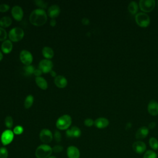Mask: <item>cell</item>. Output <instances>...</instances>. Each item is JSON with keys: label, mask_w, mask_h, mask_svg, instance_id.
I'll return each instance as SVG.
<instances>
[{"label": "cell", "mask_w": 158, "mask_h": 158, "mask_svg": "<svg viewBox=\"0 0 158 158\" xmlns=\"http://www.w3.org/2000/svg\"><path fill=\"white\" fill-rule=\"evenodd\" d=\"M7 33L4 28L0 27V41H4L6 40Z\"/></svg>", "instance_id": "cell-30"}, {"label": "cell", "mask_w": 158, "mask_h": 158, "mask_svg": "<svg viewBox=\"0 0 158 158\" xmlns=\"http://www.w3.org/2000/svg\"><path fill=\"white\" fill-rule=\"evenodd\" d=\"M52 152V148L46 144L40 145L35 151V156L37 158H48Z\"/></svg>", "instance_id": "cell-2"}, {"label": "cell", "mask_w": 158, "mask_h": 158, "mask_svg": "<svg viewBox=\"0 0 158 158\" xmlns=\"http://www.w3.org/2000/svg\"><path fill=\"white\" fill-rule=\"evenodd\" d=\"M35 2L36 4V6H38L40 9H44L45 8L47 7L48 6V3L44 2V1H41V0H36L35 1Z\"/></svg>", "instance_id": "cell-31"}, {"label": "cell", "mask_w": 158, "mask_h": 158, "mask_svg": "<svg viewBox=\"0 0 158 158\" xmlns=\"http://www.w3.org/2000/svg\"><path fill=\"white\" fill-rule=\"evenodd\" d=\"M14 133L10 130H6L4 131L1 136V141L4 146L10 144L14 139Z\"/></svg>", "instance_id": "cell-7"}, {"label": "cell", "mask_w": 158, "mask_h": 158, "mask_svg": "<svg viewBox=\"0 0 158 158\" xmlns=\"http://www.w3.org/2000/svg\"><path fill=\"white\" fill-rule=\"evenodd\" d=\"M34 102V98L32 95H28L24 101V107L25 109H29L31 107Z\"/></svg>", "instance_id": "cell-24"}, {"label": "cell", "mask_w": 158, "mask_h": 158, "mask_svg": "<svg viewBox=\"0 0 158 158\" xmlns=\"http://www.w3.org/2000/svg\"><path fill=\"white\" fill-rule=\"evenodd\" d=\"M53 138L52 132L47 128H44L41 130L40 133V140L44 144L49 143Z\"/></svg>", "instance_id": "cell-9"}, {"label": "cell", "mask_w": 158, "mask_h": 158, "mask_svg": "<svg viewBox=\"0 0 158 158\" xmlns=\"http://www.w3.org/2000/svg\"><path fill=\"white\" fill-rule=\"evenodd\" d=\"M70 130L72 133V138H78L80 136V135L81 134V131L78 127L73 126Z\"/></svg>", "instance_id": "cell-26"}, {"label": "cell", "mask_w": 158, "mask_h": 158, "mask_svg": "<svg viewBox=\"0 0 158 158\" xmlns=\"http://www.w3.org/2000/svg\"><path fill=\"white\" fill-rule=\"evenodd\" d=\"M81 23L85 25H87L89 23V20L88 18H83L81 20Z\"/></svg>", "instance_id": "cell-40"}, {"label": "cell", "mask_w": 158, "mask_h": 158, "mask_svg": "<svg viewBox=\"0 0 158 158\" xmlns=\"http://www.w3.org/2000/svg\"><path fill=\"white\" fill-rule=\"evenodd\" d=\"M60 7H59V6L56 4L51 5L48 8V14L52 19H54L58 17L59 15L60 14Z\"/></svg>", "instance_id": "cell-17"}, {"label": "cell", "mask_w": 158, "mask_h": 158, "mask_svg": "<svg viewBox=\"0 0 158 158\" xmlns=\"http://www.w3.org/2000/svg\"><path fill=\"white\" fill-rule=\"evenodd\" d=\"M48 17L46 11L42 9L33 10L29 17L30 23L35 26L43 25L47 21Z\"/></svg>", "instance_id": "cell-1"}, {"label": "cell", "mask_w": 158, "mask_h": 158, "mask_svg": "<svg viewBox=\"0 0 158 158\" xmlns=\"http://www.w3.org/2000/svg\"><path fill=\"white\" fill-rule=\"evenodd\" d=\"M135 21L138 26L145 28L149 25L150 18L144 12H138L135 15Z\"/></svg>", "instance_id": "cell-5"}, {"label": "cell", "mask_w": 158, "mask_h": 158, "mask_svg": "<svg viewBox=\"0 0 158 158\" xmlns=\"http://www.w3.org/2000/svg\"><path fill=\"white\" fill-rule=\"evenodd\" d=\"M128 10L129 12L132 15H135L137 14L138 10V5L135 1H131L129 3L128 6Z\"/></svg>", "instance_id": "cell-23"}, {"label": "cell", "mask_w": 158, "mask_h": 158, "mask_svg": "<svg viewBox=\"0 0 158 158\" xmlns=\"http://www.w3.org/2000/svg\"><path fill=\"white\" fill-rule=\"evenodd\" d=\"M23 128L20 125L16 126L13 130V132L15 135H20L23 133Z\"/></svg>", "instance_id": "cell-33"}, {"label": "cell", "mask_w": 158, "mask_h": 158, "mask_svg": "<svg viewBox=\"0 0 158 158\" xmlns=\"http://www.w3.org/2000/svg\"><path fill=\"white\" fill-rule=\"evenodd\" d=\"M4 122H5V125L7 128L10 129L12 127V126H13V119H12V117L7 116L5 118Z\"/></svg>", "instance_id": "cell-29"}, {"label": "cell", "mask_w": 158, "mask_h": 158, "mask_svg": "<svg viewBox=\"0 0 158 158\" xmlns=\"http://www.w3.org/2000/svg\"><path fill=\"white\" fill-rule=\"evenodd\" d=\"M50 73H51V75L52 77H57V75H56V72L54 71V70H52L51 71Z\"/></svg>", "instance_id": "cell-43"}, {"label": "cell", "mask_w": 158, "mask_h": 158, "mask_svg": "<svg viewBox=\"0 0 158 158\" xmlns=\"http://www.w3.org/2000/svg\"><path fill=\"white\" fill-rule=\"evenodd\" d=\"M2 51L4 54H9L10 53L13 48V45L12 41L9 40H6L2 42L1 46Z\"/></svg>", "instance_id": "cell-19"}, {"label": "cell", "mask_w": 158, "mask_h": 158, "mask_svg": "<svg viewBox=\"0 0 158 158\" xmlns=\"http://www.w3.org/2000/svg\"><path fill=\"white\" fill-rule=\"evenodd\" d=\"M148 134H149V128L145 126L141 127L137 130L135 133V138L138 140H141L146 138Z\"/></svg>", "instance_id": "cell-14"}, {"label": "cell", "mask_w": 158, "mask_h": 158, "mask_svg": "<svg viewBox=\"0 0 158 158\" xmlns=\"http://www.w3.org/2000/svg\"><path fill=\"white\" fill-rule=\"evenodd\" d=\"M64 150V148L60 145H56L52 148V152H60Z\"/></svg>", "instance_id": "cell-37"}, {"label": "cell", "mask_w": 158, "mask_h": 158, "mask_svg": "<svg viewBox=\"0 0 158 158\" xmlns=\"http://www.w3.org/2000/svg\"><path fill=\"white\" fill-rule=\"evenodd\" d=\"M8 151L4 147L0 148V158H7Z\"/></svg>", "instance_id": "cell-32"}, {"label": "cell", "mask_w": 158, "mask_h": 158, "mask_svg": "<svg viewBox=\"0 0 158 158\" xmlns=\"http://www.w3.org/2000/svg\"><path fill=\"white\" fill-rule=\"evenodd\" d=\"M11 14L13 18L17 21H20L23 17V11L19 6H14L11 10Z\"/></svg>", "instance_id": "cell-12"}, {"label": "cell", "mask_w": 158, "mask_h": 158, "mask_svg": "<svg viewBox=\"0 0 158 158\" xmlns=\"http://www.w3.org/2000/svg\"><path fill=\"white\" fill-rule=\"evenodd\" d=\"M156 122H150L149 123V125H148V128L149 129H154L155 127H156Z\"/></svg>", "instance_id": "cell-39"}, {"label": "cell", "mask_w": 158, "mask_h": 158, "mask_svg": "<svg viewBox=\"0 0 158 158\" xmlns=\"http://www.w3.org/2000/svg\"><path fill=\"white\" fill-rule=\"evenodd\" d=\"M35 82L37 86L42 89H46L48 88V83L46 80L42 77H38L35 78Z\"/></svg>", "instance_id": "cell-20"}, {"label": "cell", "mask_w": 158, "mask_h": 158, "mask_svg": "<svg viewBox=\"0 0 158 158\" xmlns=\"http://www.w3.org/2000/svg\"><path fill=\"white\" fill-rule=\"evenodd\" d=\"M20 59L25 65H29L33 61V56L28 51L22 50L20 53Z\"/></svg>", "instance_id": "cell-10"}, {"label": "cell", "mask_w": 158, "mask_h": 158, "mask_svg": "<svg viewBox=\"0 0 158 158\" xmlns=\"http://www.w3.org/2000/svg\"><path fill=\"white\" fill-rule=\"evenodd\" d=\"M42 71L40 70V69H35L34 72H33V74L36 76V77H41V75L42 74Z\"/></svg>", "instance_id": "cell-38"}, {"label": "cell", "mask_w": 158, "mask_h": 158, "mask_svg": "<svg viewBox=\"0 0 158 158\" xmlns=\"http://www.w3.org/2000/svg\"><path fill=\"white\" fill-rule=\"evenodd\" d=\"M48 158H57V157H55V156H49Z\"/></svg>", "instance_id": "cell-45"}, {"label": "cell", "mask_w": 158, "mask_h": 158, "mask_svg": "<svg viewBox=\"0 0 158 158\" xmlns=\"http://www.w3.org/2000/svg\"><path fill=\"white\" fill-rule=\"evenodd\" d=\"M157 154V157H158V154Z\"/></svg>", "instance_id": "cell-46"}, {"label": "cell", "mask_w": 158, "mask_h": 158, "mask_svg": "<svg viewBox=\"0 0 158 158\" xmlns=\"http://www.w3.org/2000/svg\"><path fill=\"white\" fill-rule=\"evenodd\" d=\"M10 7L7 4H0V12H6L9 10Z\"/></svg>", "instance_id": "cell-36"}, {"label": "cell", "mask_w": 158, "mask_h": 158, "mask_svg": "<svg viewBox=\"0 0 158 158\" xmlns=\"http://www.w3.org/2000/svg\"><path fill=\"white\" fill-rule=\"evenodd\" d=\"M56 20L54 19H52L50 21V25L52 27H54L56 25Z\"/></svg>", "instance_id": "cell-41"}, {"label": "cell", "mask_w": 158, "mask_h": 158, "mask_svg": "<svg viewBox=\"0 0 158 158\" xmlns=\"http://www.w3.org/2000/svg\"><path fill=\"white\" fill-rule=\"evenodd\" d=\"M2 58H3V54H2V52L0 51V61L2 59Z\"/></svg>", "instance_id": "cell-44"}, {"label": "cell", "mask_w": 158, "mask_h": 158, "mask_svg": "<svg viewBox=\"0 0 158 158\" xmlns=\"http://www.w3.org/2000/svg\"><path fill=\"white\" fill-rule=\"evenodd\" d=\"M131 127H132L131 123V122H128V123H127V124H126L125 129H126L127 130H129V129H130V128H131Z\"/></svg>", "instance_id": "cell-42"}, {"label": "cell", "mask_w": 158, "mask_h": 158, "mask_svg": "<svg viewBox=\"0 0 158 158\" xmlns=\"http://www.w3.org/2000/svg\"><path fill=\"white\" fill-rule=\"evenodd\" d=\"M35 68L33 65H25L23 67V71L25 74L27 75H30L31 74H33V72L35 71Z\"/></svg>", "instance_id": "cell-28"}, {"label": "cell", "mask_w": 158, "mask_h": 158, "mask_svg": "<svg viewBox=\"0 0 158 158\" xmlns=\"http://www.w3.org/2000/svg\"><path fill=\"white\" fill-rule=\"evenodd\" d=\"M24 36V31L20 27H14L9 32V40L13 42H17L22 40Z\"/></svg>", "instance_id": "cell-4"}, {"label": "cell", "mask_w": 158, "mask_h": 158, "mask_svg": "<svg viewBox=\"0 0 158 158\" xmlns=\"http://www.w3.org/2000/svg\"><path fill=\"white\" fill-rule=\"evenodd\" d=\"M12 19L9 16H4L0 19V27L2 28L9 27L12 24Z\"/></svg>", "instance_id": "cell-22"}, {"label": "cell", "mask_w": 158, "mask_h": 158, "mask_svg": "<svg viewBox=\"0 0 158 158\" xmlns=\"http://www.w3.org/2000/svg\"><path fill=\"white\" fill-rule=\"evenodd\" d=\"M54 139L56 140V142H58V143L60 142L61 141V139H62L60 133L59 131L56 130L54 131Z\"/></svg>", "instance_id": "cell-35"}, {"label": "cell", "mask_w": 158, "mask_h": 158, "mask_svg": "<svg viewBox=\"0 0 158 158\" xmlns=\"http://www.w3.org/2000/svg\"><path fill=\"white\" fill-rule=\"evenodd\" d=\"M53 67V63L49 59H42L39 63V69H40L43 73H46L51 72Z\"/></svg>", "instance_id": "cell-8"}, {"label": "cell", "mask_w": 158, "mask_h": 158, "mask_svg": "<svg viewBox=\"0 0 158 158\" xmlns=\"http://www.w3.org/2000/svg\"><path fill=\"white\" fill-rule=\"evenodd\" d=\"M67 154L69 158H80V156L79 149L74 146H70L68 147Z\"/></svg>", "instance_id": "cell-16"}, {"label": "cell", "mask_w": 158, "mask_h": 158, "mask_svg": "<svg viewBox=\"0 0 158 158\" xmlns=\"http://www.w3.org/2000/svg\"><path fill=\"white\" fill-rule=\"evenodd\" d=\"M54 83L59 88H64L67 85V80L65 77L62 75H57L55 77Z\"/></svg>", "instance_id": "cell-18"}, {"label": "cell", "mask_w": 158, "mask_h": 158, "mask_svg": "<svg viewBox=\"0 0 158 158\" xmlns=\"http://www.w3.org/2000/svg\"><path fill=\"white\" fill-rule=\"evenodd\" d=\"M109 124V121L105 117H99L94 120V125L95 127L99 129L106 128Z\"/></svg>", "instance_id": "cell-15"}, {"label": "cell", "mask_w": 158, "mask_h": 158, "mask_svg": "<svg viewBox=\"0 0 158 158\" xmlns=\"http://www.w3.org/2000/svg\"><path fill=\"white\" fill-rule=\"evenodd\" d=\"M149 144L152 150L156 151L158 149V140L156 138H150L149 139Z\"/></svg>", "instance_id": "cell-25"}, {"label": "cell", "mask_w": 158, "mask_h": 158, "mask_svg": "<svg viewBox=\"0 0 158 158\" xmlns=\"http://www.w3.org/2000/svg\"><path fill=\"white\" fill-rule=\"evenodd\" d=\"M42 54L46 59H52L54 56V51L52 49L48 46H45L42 49Z\"/></svg>", "instance_id": "cell-21"}, {"label": "cell", "mask_w": 158, "mask_h": 158, "mask_svg": "<svg viewBox=\"0 0 158 158\" xmlns=\"http://www.w3.org/2000/svg\"><path fill=\"white\" fill-rule=\"evenodd\" d=\"M94 121L93 119H91L90 118H86L85 120L84 124H85V126L90 127H91L94 125Z\"/></svg>", "instance_id": "cell-34"}, {"label": "cell", "mask_w": 158, "mask_h": 158, "mask_svg": "<svg viewBox=\"0 0 158 158\" xmlns=\"http://www.w3.org/2000/svg\"><path fill=\"white\" fill-rule=\"evenodd\" d=\"M132 148L133 151L139 154L144 153L146 151V145L141 141H136L132 144Z\"/></svg>", "instance_id": "cell-11"}, {"label": "cell", "mask_w": 158, "mask_h": 158, "mask_svg": "<svg viewBox=\"0 0 158 158\" xmlns=\"http://www.w3.org/2000/svg\"><path fill=\"white\" fill-rule=\"evenodd\" d=\"M143 158H157V154L153 150H147L144 153Z\"/></svg>", "instance_id": "cell-27"}, {"label": "cell", "mask_w": 158, "mask_h": 158, "mask_svg": "<svg viewBox=\"0 0 158 158\" xmlns=\"http://www.w3.org/2000/svg\"><path fill=\"white\" fill-rule=\"evenodd\" d=\"M148 112L152 115L156 116L158 115V102L155 100H151L149 101L148 105Z\"/></svg>", "instance_id": "cell-13"}, {"label": "cell", "mask_w": 158, "mask_h": 158, "mask_svg": "<svg viewBox=\"0 0 158 158\" xmlns=\"http://www.w3.org/2000/svg\"><path fill=\"white\" fill-rule=\"evenodd\" d=\"M72 124V118L68 114L60 116L56 121V127L61 130H67Z\"/></svg>", "instance_id": "cell-3"}, {"label": "cell", "mask_w": 158, "mask_h": 158, "mask_svg": "<svg viewBox=\"0 0 158 158\" xmlns=\"http://www.w3.org/2000/svg\"><path fill=\"white\" fill-rule=\"evenodd\" d=\"M156 6L154 0H141L139 2V7L143 12H151Z\"/></svg>", "instance_id": "cell-6"}]
</instances>
